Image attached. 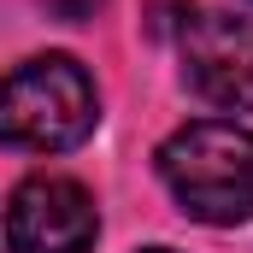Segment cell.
Instances as JSON below:
<instances>
[{"instance_id":"cell-1","label":"cell","mask_w":253,"mask_h":253,"mask_svg":"<svg viewBox=\"0 0 253 253\" xmlns=\"http://www.w3.org/2000/svg\"><path fill=\"white\" fill-rule=\"evenodd\" d=\"M159 177L177 206L200 224H248L253 218V129L230 118H200L165 135Z\"/></svg>"},{"instance_id":"cell-2","label":"cell","mask_w":253,"mask_h":253,"mask_svg":"<svg viewBox=\"0 0 253 253\" xmlns=\"http://www.w3.org/2000/svg\"><path fill=\"white\" fill-rule=\"evenodd\" d=\"M100 124V94L94 77L71 53H42V59L18 65L6 77V100H0V135L12 147L30 153H65L77 141H88Z\"/></svg>"},{"instance_id":"cell-3","label":"cell","mask_w":253,"mask_h":253,"mask_svg":"<svg viewBox=\"0 0 253 253\" xmlns=\"http://www.w3.org/2000/svg\"><path fill=\"white\" fill-rule=\"evenodd\" d=\"M100 236L94 194L71 177H24L6 200V248L12 253H88Z\"/></svg>"},{"instance_id":"cell-4","label":"cell","mask_w":253,"mask_h":253,"mask_svg":"<svg viewBox=\"0 0 253 253\" xmlns=\"http://www.w3.org/2000/svg\"><path fill=\"white\" fill-rule=\"evenodd\" d=\"M183 83L218 112H253V24L236 12L183 18Z\"/></svg>"},{"instance_id":"cell-5","label":"cell","mask_w":253,"mask_h":253,"mask_svg":"<svg viewBox=\"0 0 253 253\" xmlns=\"http://www.w3.org/2000/svg\"><path fill=\"white\" fill-rule=\"evenodd\" d=\"M42 6H47V12H53L59 24H83V18H94V12H100L106 0H42Z\"/></svg>"},{"instance_id":"cell-6","label":"cell","mask_w":253,"mask_h":253,"mask_svg":"<svg viewBox=\"0 0 253 253\" xmlns=\"http://www.w3.org/2000/svg\"><path fill=\"white\" fill-rule=\"evenodd\" d=\"M141 253H177V248H141Z\"/></svg>"}]
</instances>
